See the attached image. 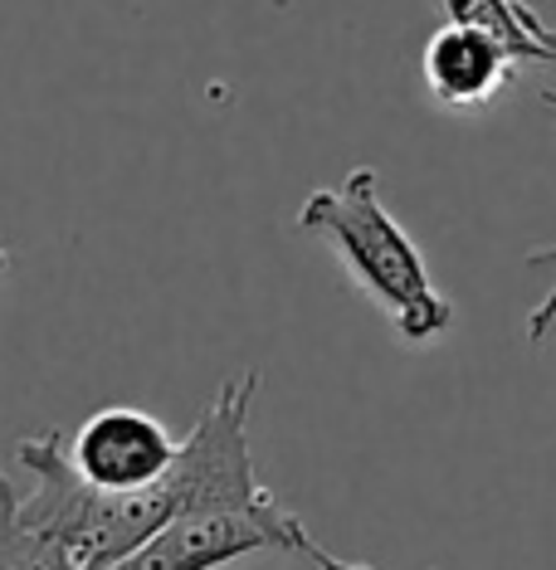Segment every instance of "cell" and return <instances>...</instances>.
<instances>
[{
	"label": "cell",
	"mask_w": 556,
	"mask_h": 570,
	"mask_svg": "<svg viewBox=\"0 0 556 570\" xmlns=\"http://www.w3.org/2000/svg\"><path fill=\"white\" fill-rule=\"evenodd\" d=\"M259 371L225 381L201 410L196 430L181 439L176 463L147 488H98L74 469L64 430L25 434L16 444V512L30 531L69 556L79 570H108L127 561L142 541L157 537L176 512L201 502H254L264 498L250 449V410Z\"/></svg>",
	"instance_id": "6da1fadb"
},
{
	"label": "cell",
	"mask_w": 556,
	"mask_h": 570,
	"mask_svg": "<svg viewBox=\"0 0 556 570\" xmlns=\"http://www.w3.org/2000/svg\"><path fill=\"white\" fill-rule=\"evenodd\" d=\"M293 225L338 249L342 268L391 317L400 342L425 346L455 327V303L435 288L416 239L386 210L377 166H357V171H347L342 186L313 190Z\"/></svg>",
	"instance_id": "7a4b0ae2"
},
{
	"label": "cell",
	"mask_w": 556,
	"mask_h": 570,
	"mask_svg": "<svg viewBox=\"0 0 556 570\" xmlns=\"http://www.w3.org/2000/svg\"><path fill=\"white\" fill-rule=\"evenodd\" d=\"M259 551L293 556L313 570H377L367 561H347V556L328 551L308 531L303 517L283 508L274 492L254 502H201V508L176 512L157 537H147L127 561L108 570H225Z\"/></svg>",
	"instance_id": "3957f363"
},
{
	"label": "cell",
	"mask_w": 556,
	"mask_h": 570,
	"mask_svg": "<svg viewBox=\"0 0 556 570\" xmlns=\"http://www.w3.org/2000/svg\"><path fill=\"white\" fill-rule=\"evenodd\" d=\"M74 469L88 483L127 492V488H147L176 463L181 439L166 430L157 414L137 410V405H108L94 420H84L74 434H64Z\"/></svg>",
	"instance_id": "277c9868"
},
{
	"label": "cell",
	"mask_w": 556,
	"mask_h": 570,
	"mask_svg": "<svg viewBox=\"0 0 556 570\" xmlns=\"http://www.w3.org/2000/svg\"><path fill=\"white\" fill-rule=\"evenodd\" d=\"M513 63L517 59L508 55L503 40H494L488 30H474V24H455V20L439 24L420 55L425 88L445 108H478V102H488L508 83Z\"/></svg>",
	"instance_id": "5b68a950"
},
{
	"label": "cell",
	"mask_w": 556,
	"mask_h": 570,
	"mask_svg": "<svg viewBox=\"0 0 556 570\" xmlns=\"http://www.w3.org/2000/svg\"><path fill=\"white\" fill-rule=\"evenodd\" d=\"M439 10L455 24L488 30L517 63H556V30H547V20L523 0H439Z\"/></svg>",
	"instance_id": "8992f818"
},
{
	"label": "cell",
	"mask_w": 556,
	"mask_h": 570,
	"mask_svg": "<svg viewBox=\"0 0 556 570\" xmlns=\"http://www.w3.org/2000/svg\"><path fill=\"white\" fill-rule=\"evenodd\" d=\"M0 570H79L55 541L30 531L16 512V478L0 469Z\"/></svg>",
	"instance_id": "52a82bcc"
},
{
	"label": "cell",
	"mask_w": 556,
	"mask_h": 570,
	"mask_svg": "<svg viewBox=\"0 0 556 570\" xmlns=\"http://www.w3.org/2000/svg\"><path fill=\"white\" fill-rule=\"evenodd\" d=\"M523 264H527V268H556V244H547V249H533V254L523 258ZM552 332H556V283L547 288V297H542L533 313H527V322H523V336H527L533 346H542Z\"/></svg>",
	"instance_id": "ba28073f"
},
{
	"label": "cell",
	"mask_w": 556,
	"mask_h": 570,
	"mask_svg": "<svg viewBox=\"0 0 556 570\" xmlns=\"http://www.w3.org/2000/svg\"><path fill=\"white\" fill-rule=\"evenodd\" d=\"M6 268H10V254H6V244H0V278H6Z\"/></svg>",
	"instance_id": "9c48e42d"
},
{
	"label": "cell",
	"mask_w": 556,
	"mask_h": 570,
	"mask_svg": "<svg viewBox=\"0 0 556 570\" xmlns=\"http://www.w3.org/2000/svg\"><path fill=\"white\" fill-rule=\"evenodd\" d=\"M542 102H547V108L556 112V94H552V88H542Z\"/></svg>",
	"instance_id": "30bf717a"
}]
</instances>
